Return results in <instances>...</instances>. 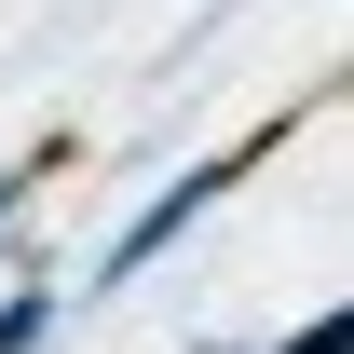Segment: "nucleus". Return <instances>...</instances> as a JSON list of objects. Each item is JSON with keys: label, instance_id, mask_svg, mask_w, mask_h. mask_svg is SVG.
I'll use <instances>...</instances> for the list:
<instances>
[{"label": "nucleus", "instance_id": "nucleus-1", "mask_svg": "<svg viewBox=\"0 0 354 354\" xmlns=\"http://www.w3.org/2000/svg\"><path fill=\"white\" fill-rule=\"evenodd\" d=\"M272 136H286V123H272ZM272 136H245V150H205V164H177L164 191H150V205H136V218L109 232V245H95V286H68V300H109V286H136L150 259H177V232H191V218H218V191H232L245 164H259Z\"/></svg>", "mask_w": 354, "mask_h": 354}, {"label": "nucleus", "instance_id": "nucleus-2", "mask_svg": "<svg viewBox=\"0 0 354 354\" xmlns=\"http://www.w3.org/2000/svg\"><path fill=\"white\" fill-rule=\"evenodd\" d=\"M55 313H68V286H55V272H14V286H0V354H41Z\"/></svg>", "mask_w": 354, "mask_h": 354}, {"label": "nucleus", "instance_id": "nucleus-3", "mask_svg": "<svg viewBox=\"0 0 354 354\" xmlns=\"http://www.w3.org/2000/svg\"><path fill=\"white\" fill-rule=\"evenodd\" d=\"M41 177H68V150H28V164H0V245H14V232H28V205H41Z\"/></svg>", "mask_w": 354, "mask_h": 354}, {"label": "nucleus", "instance_id": "nucleus-4", "mask_svg": "<svg viewBox=\"0 0 354 354\" xmlns=\"http://www.w3.org/2000/svg\"><path fill=\"white\" fill-rule=\"evenodd\" d=\"M272 354H354V313H341V300H313V313H300Z\"/></svg>", "mask_w": 354, "mask_h": 354}]
</instances>
